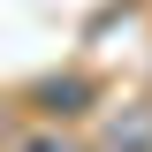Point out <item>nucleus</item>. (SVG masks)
Returning <instances> with one entry per match:
<instances>
[]
</instances>
